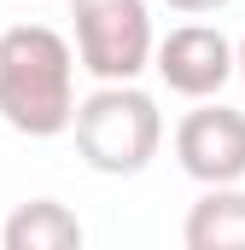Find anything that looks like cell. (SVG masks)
Returning <instances> with one entry per match:
<instances>
[{
    "instance_id": "ba28073f",
    "label": "cell",
    "mask_w": 245,
    "mask_h": 250,
    "mask_svg": "<svg viewBox=\"0 0 245 250\" xmlns=\"http://www.w3.org/2000/svg\"><path fill=\"white\" fill-rule=\"evenodd\" d=\"M175 12H187V18H198V12H222L228 0H170Z\"/></svg>"
},
{
    "instance_id": "52a82bcc",
    "label": "cell",
    "mask_w": 245,
    "mask_h": 250,
    "mask_svg": "<svg viewBox=\"0 0 245 250\" xmlns=\"http://www.w3.org/2000/svg\"><path fill=\"white\" fill-rule=\"evenodd\" d=\"M6 250H76L82 245V221L64 209L59 198H29L6 215Z\"/></svg>"
},
{
    "instance_id": "6da1fadb",
    "label": "cell",
    "mask_w": 245,
    "mask_h": 250,
    "mask_svg": "<svg viewBox=\"0 0 245 250\" xmlns=\"http://www.w3.org/2000/svg\"><path fill=\"white\" fill-rule=\"evenodd\" d=\"M0 117L29 134L53 140L76 117V53L47 23H12L0 35Z\"/></svg>"
},
{
    "instance_id": "9c48e42d",
    "label": "cell",
    "mask_w": 245,
    "mask_h": 250,
    "mask_svg": "<svg viewBox=\"0 0 245 250\" xmlns=\"http://www.w3.org/2000/svg\"><path fill=\"white\" fill-rule=\"evenodd\" d=\"M234 70L245 76V35H240V47H234Z\"/></svg>"
},
{
    "instance_id": "8992f818",
    "label": "cell",
    "mask_w": 245,
    "mask_h": 250,
    "mask_svg": "<svg viewBox=\"0 0 245 250\" xmlns=\"http://www.w3.org/2000/svg\"><path fill=\"white\" fill-rule=\"evenodd\" d=\"M181 239H187V250H245V192H240V181L204 192L187 209Z\"/></svg>"
},
{
    "instance_id": "5b68a950",
    "label": "cell",
    "mask_w": 245,
    "mask_h": 250,
    "mask_svg": "<svg viewBox=\"0 0 245 250\" xmlns=\"http://www.w3.org/2000/svg\"><path fill=\"white\" fill-rule=\"evenodd\" d=\"M152 64H158V76H164L170 93H181V99H216L228 87V76H234V41L222 29H210V23H181V29H170L152 47Z\"/></svg>"
},
{
    "instance_id": "277c9868",
    "label": "cell",
    "mask_w": 245,
    "mask_h": 250,
    "mask_svg": "<svg viewBox=\"0 0 245 250\" xmlns=\"http://www.w3.org/2000/svg\"><path fill=\"white\" fill-rule=\"evenodd\" d=\"M175 163L204 187L245 181V111L234 105H198L175 128Z\"/></svg>"
},
{
    "instance_id": "3957f363",
    "label": "cell",
    "mask_w": 245,
    "mask_h": 250,
    "mask_svg": "<svg viewBox=\"0 0 245 250\" xmlns=\"http://www.w3.org/2000/svg\"><path fill=\"white\" fill-rule=\"evenodd\" d=\"M76 59L99 82H134L152 64V12L146 0H70Z\"/></svg>"
},
{
    "instance_id": "7a4b0ae2",
    "label": "cell",
    "mask_w": 245,
    "mask_h": 250,
    "mask_svg": "<svg viewBox=\"0 0 245 250\" xmlns=\"http://www.w3.org/2000/svg\"><path fill=\"white\" fill-rule=\"evenodd\" d=\"M70 134H76V151H82L88 169H99V175H140L158 157V146H164V111L134 82H99L76 105Z\"/></svg>"
}]
</instances>
